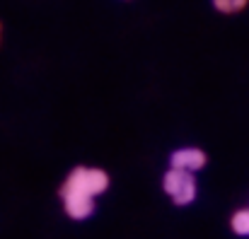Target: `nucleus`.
<instances>
[{
  "instance_id": "1",
  "label": "nucleus",
  "mask_w": 249,
  "mask_h": 239,
  "mask_svg": "<svg viewBox=\"0 0 249 239\" xmlns=\"http://www.w3.org/2000/svg\"><path fill=\"white\" fill-rule=\"evenodd\" d=\"M109 184L111 179L102 167H85V164L73 167L58 188L63 213L71 220L92 218L97 208V198L109 191Z\"/></svg>"
},
{
  "instance_id": "2",
  "label": "nucleus",
  "mask_w": 249,
  "mask_h": 239,
  "mask_svg": "<svg viewBox=\"0 0 249 239\" xmlns=\"http://www.w3.org/2000/svg\"><path fill=\"white\" fill-rule=\"evenodd\" d=\"M162 191L167 193V198L184 208V205H191L198 196V181H196V174H189V171H181V169H167L162 174Z\"/></svg>"
},
{
  "instance_id": "3",
  "label": "nucleus",
  "mask_w": 249,
  "mask_h": 239,
  "mask_svg": "<svg viewBox=\"0 0 249 239\" xmlns=\"http://www.w3.org/2000/svg\"><path fill=\"white\" fill-rule=\"evenodd\" d=\"M206 164H208L206 150L194 148V145L179 148V150H174V153L169 155V167H172V169H181V171H189V174H198Z\"/></svg>"
},
{
  "instance_id": "4",
  "label": "nucleus",
  "mask_w": 249,
  "mask_h": 239,
  "mask_svg": "<svg viewBox=\"0 0 249 239\" xmlns=\"http://www.w3.org/2000/svg\"><path fill=\"white\" fill-rule=\"evenodd\" d=\"M230 230L237 237H249V205L247 208H237L230 215Z\"/></svg>"
},
{
  "instance_id": "5",
  "label": "nucleus",
  "mask_w": 249,
  "mask_h": 239,
  "mask_svg": "<svg viewBox=\"0 0 249 239\" xmlns=\"http://www.w3.org/2000/svg\"><path fill=\"white\" fill-rule=\"evenodd\" d=\"M213 7L223 15H237L249 5V0H211Z\"/></svg>"
},
{
  "instance_id": "6",
  "label": "nucleus",
  "mask_w": 249,
  "mask_h": 239,
  "mask_svg": "<svg viewBox=\"0 0 249 239\" xmlns=\"http://www.w3.org/2000/svg\"><path fill=\"white\" fill-rule=\"evenodd\" d=\"M0 41H2V24H0Z\"/></svg>"
}]
</instances>
